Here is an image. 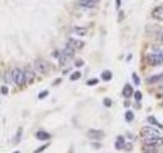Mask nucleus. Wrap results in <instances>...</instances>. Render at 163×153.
<instances>
[{"instance_id":"f257e3e1","label":"nucleus","mask_w":163,"mask_h":153,"mask_svg":"<svg viewBox=\"0 0 163 153\" xmlns=\"http://www.w3.org/2000/svg\"><path fill=\"white\" fill-rule=\"evenodd\" d=\"M141 137L142 138H154V137H162L161 135V132L156 129V128H153V127H150V126H144V127H142V129H141Z\"/></svg>"},{"instance_id":"f03ea898","label":"nucleus","mask_w":163,"mask_h":153,"mask_svg":"<svg viewBox=\"0 0 163 153\" xmlns=\"http://www.w3.org/2000/svg\"><path fill=\"white\" fill-rule=\"evenodd\" d=\"M11 79L13 82L18 86H24L27 83V79H25V74H24V70H22L20 68H15L14 70L11 72Z\"/></svg>"},{"instance_id":"7ed1b4c3","label":"nucleus","mask_w":163,"mask_h":153,"mask_svg":"<svg viewBox=\"0 0 163 153\" xmlns=\"http://www.w3.org/2000/svg\"><path fill=\"white\" fill-rule=\"evenodd\" d=\"M34 68L39 74H47L49 72V64L41 58H38L34 60Z\"/></svg>"},{"instance_id":"20e7f679","label":"nucleus","mask_w":163,"mask_h":153,"mask_svg":"<svg viewBox=\"0 0 163 153\" xmlns=\"http://www.w3.org/2000/svg\"><path fill=\"white\" fill-rule=\"evenodd\" d=\"M148 63L150 65H162L163 64V52H153L148 55Z\"/></svg>"},{"instance_id":"39448f33","label":"nucleus","mask_w":163,"mask_h":153,"mask_svg":"<svg viewBox=\"0 0 163 153\" xmlns=\"http://www.w3.org/2000/svg\"><path fill=\"white\" fill-rule=\"evenodd\" d=\"M143 143H144V147H148V148H157V147H161L162 144H163V139H162V137L144 138V139H143Z\"/></svg>"},{"instance_id":"423d86ee","label":"nucleus","mask_w":163,"mask_h":153,"mask_svg":"<svg viewBox=\"0 0 163 153\" xmlns=\"http://www.w3.org/2000/svg\"><path fill=\"white\" fill-rule=\"evenodd\" d=\"M88 137L90 139H102L104 137V132L100 129H89L88 131Z\"/></svg>"},{"instance_id":"0eeeda50","label":"nucleus","mask_w":163,"mask_h":153,"mask_svg":"<svg viewBox=\"0 0 163 153\" xmlns=\"http://www.w3.org/2000/svg\"><path fill=\"white\" fill-rule=\"evenodd\" d=\"M152 18L158 20V22H163V6H156L152 10Z\"/></svg>"},{"instance_id":"6e6552de","label":"nucleus","mask_w":163,"mask_h":153,"mask_svg":"<svg viewBox=\"0 0 163 153\" xmlns=\"http://www.w3.org/2000/svg\"><path fill=\"white\" fill-rule=\"evenodd\" d=\"M63 54H64L65 55V57L66 58H68V59H72L73 57H74V53H75V49L73 48V46L72 45H69V44H66L65 45V48L64 49H63V52H62Z\"/></svg>"},{"instance_id":"1a4fd4ad","label":"nucleus","mask_w":163,"mask_h":153,"mask_svg":"<svg viewBox=\"0 0 163 153\" xmlns=\"http://www.w3.org/2000/svg\"><path fill=\"white\" fill-rule=\"evenodd\" d=\"M94 1H92V0H79L78 1V5L82 6V8H87V9H90V8H94L95 6Z\"/></svg>"},{"instance_id":"9d476101","label":"nucleus","mask_w":163,"mask_h":153,"mask_svg":"<svg viewBox=\"0 0 163 153\" xmlns=\"http://www.w3.org/2000/svg\"><path fill=\"white\" fill-rule=\"evenodd\" d=\"M68 44L72 45L74 49H80V48H83V46H84V43H83V41L77 40V39H73V38H70V39L68 40Z\"/></svg>"},{"instance_id":"9b49d317","label":"nucleus","mask_w":163,"mask_h":153,"mask_svg":"<svg viewBox=\"0 0 163 153\" xmlns=\"http://www.w3.org/2000/svg\"><path fill=\"white\" fill-rule=\"evenodd\" d=\"M123 95H124V98H129V97H132L133 95V88H132V86L131 84H125L124 86V88H123Z\"/></svg>"},{"instance_id":"f8f14e48","label":"nucleus","mask_w":163,"mask_h":153,"mask_svg":"<svg viewBox=\"0 0 163 153\" xmlns=\"http://www.w3.org/2000/svg\"><path fill=\"white\" fill-rule=\"evenodd\" d=\"M24 74H25V79H27V82H31V80L34 79V72L31 70L30 67H25Z\"/></svg>"},{"instance_id":"ddd939ff","label":"nucleus","mask_w":163,"mask_h":153,"mask_svg":"<svg viewBox=\"0 0 163 153\" xmlns=\"http://www.w3.org/2000/svg\"><path fill=\"white\" fill-rule=\"evenodd\" d=\"M35 135L39 141H48V139L50 138V134L48 133V132H44V131H39Z\"/></svg>"},{"instance_id":"4468645a","label":"nucleus","mask_w":163,"mask_h":153,"mask_svg":"<svg viewBox=\"0 0 163 153\" xmlns=\"http://www.w3.org/2000/svg\"><path fill=\"white\" fill-rule=\"evenodd\" d=\"M163 79V74H156V75H152V76H149V78L147 79V82L149 84H156L158 83L160 80Z\"/></svg>"},{"instance_id":"2eb2a0df","label":"nucleus","mask_w":163,"mask_h":153,"mask_svg":"<svg viewBox=\"0 0 163 153\" xmlns=\"http://www.w3.org/2000/svg\"><path fill=\"white\" fill-rule=\"evenodd\" d=\"M73 32L77 34V35H80V36H84L87 34V29L85 28H82V27H75L73 29Z\"/></svg>"},{"instance_id":"dca6fc26","label":"nucleus","mask_w":163,"mask_h":153,"mask_svg":"<svg viewBox=\"0 0 163 153\" xmlns=\"http://www.w3.org/2000/svg\"><path fill=\"white\" fill-rule=\"evenodd\" d=\"M124 138L122 137V135H119L118 138H117V141H115V148L117 149H122V148L124 147Z\"/></svg>"},{"instance_id":"f3484780","label":"nucleus","mask_w":163,"mask_h":153,"mask_svg":"<svg viewBox=\"0 0 163 153\" xmlns=\"http://www.w3.org/2000/svg\"><path fill=\"white\" fill-rule=\"evenodd\" d=\"M112 72L111 70H104L102 73V79L104 80V82H109V80L112 79Z\"/></svg>"},{"instance_id":"a211bd4d","label":"nucleus","mask_w":163,"mask_h":153,"mask_svg":"<svg viewBox=\"0 0 163 153\" xmlns=\"http://www.w3.org/2000/svg\"><path fill=\"white\" fill-rule=\"evenodd\" d=\"M148 122H149V123H152L153 126H157V127H161V128H163V124H161V123L158 122L154 117H152V116L148 117Z\"/></svg>"},{"instance_id":"6ab92c4d","label":"nucleus","mask_w":163,"mask_h":153,"mask_svg":"<svg viewBox=\"0 0 163 153\" xmlns=\"http://www.w3.org/2000/svg\"><path fill=\"white\" fill-rule=\"evenodd\" d=\"M125 121L127 122H132L133 119H134V114H133V112H131V110H128V112H125Z\"/></svg>"},{"instance_id":"aec40b11","label":"nucleus","mask_w":163,"mask_h":153,"mask_svg":"<svg viewBox=\"0 0 163 153\" xmlns=\"http://www.w3.org/2000/svg\"><path fill=\"white\" fill-rule=\"evenodd\" d=\"M82 76V73L80 72H74V73L70 75V80H78L79 78Z\"/></svg>"},{"instance_id":"412c9836","label":"nucleus","mask_w":163,"mask_h":153,"mask_svg":"<svg viewBox=\"0 0 163 153\" xmlns=\"http://www.w3.org/2000/svg\"><path fill=\"white\" fill-rule=\"evenodd\" d=\"M143 153H158V151L156 148H148V147H144Z\"/></svg>"},{"instance_id":"4be33fe9","label":"nucleus","mask_w":163,"mask_h":153,"mask_svg":"<svg viewBox=\"0 0 163 153\" xmlns=\"http://www.w3.org/2000/svg\"><path fill=\"white\" fill-rule=\"evenodd\" d=\"M132 78H133V82L136 83V86H139V84H141V79L138 78V75H137L136 73L132 74Z\"/></svg>"},{"instance_id":"5701e85b","label":"nucleus","mask_w":163,"mask_h":153,"mask_svg":"<svg viewBox=\"0 0 163 153\" xmlns=\"http://www.w3.org/2000/svg\"><path fill=\"white\" fill-rule=\"evenodd\" d=\"M4 80H6L8 83H11L13 79H11V74L10 73H6L5 75H4Z\"/></svg>"},{"instance_id":"b1692460","label":"nucleus","mask_w":163,"mask_h":153,"mask_svg":"<svg viewBox=\"0 0 163 153\" xmlns=\"http://www.w3.org/2000/svg\"><path fill=\"white\" fill-rule=\"evenodd\" d=\"M133 94H134V98H136L137 102H139L142 99V93L141 92H136V93H133Z\"/></svg>"},{"instance_id":"393cba45","label":"nucleus","mask_w":163,"mask_h":153,"mask_svg":"<svg viewBox=\"0 0 163 153\" xmlns=\"http://www.w3.org/2000/svg\"><path fill=\"white\" fill-rule=\"evenodd\" d=\"M103 103H104V105H106V107H111V105H112V100L109 98H104Z\"/></svg>"},{"instance_id":"a878e982","label":"nucleus","mask_w":163,"mask_h":153,"mask_svg":"<svg viewBox=\"0 0 163 153\" xmlns=\"http://www.w3.org/2000/svg\"><path fill=\"white\" fill-rule=\"evenodd\" d=\"M98 83V79H90V80H88V86H95V84Z\"/></svg>"},{"instance_id":"bb28decb","label":"nucleus","mask_w":163,"mask_h":153,"mask_svg":"<svg viewBox=\"0 0 163 153\" xmlns=\"http://www.w3.org/2000/svg\"><path fill=\"white\" fill-rule=\"evenodd\" d=\"M48 94H49V93H48V91H43V92H41L40 94H39V99H43V98H45V97H47Z\"/></svg>"},{"instance_id":"cd10ccee","label":"nucleus","mask_w":163,"mask_h":153,"mask_svg":"<svg viewBox=\"0 0 163 153\" xmlns=\"http://www.w3.org/2000/svg\"><path fill=\"white\" fill-rule=\"evenodd\" d=\"M48 146H49V144H44V146H41L40 148H38V149H36L34 153H40V152H43V151H44V149H45V148H47Z\"/></svg>"},{"instance_id":"c85d7f7f","label":"nucleus","mask_w":163,"mask_h":153,"mask_svg":"<svg viewBox=\"0 0 163 153\" xmlns=\"http://www.w3.org/2000/svg\"><path fill=\"white\" fill-rule=\"evenodd\" d=\"M1 93H3V94H8V88H6L5 86L1 88Z\"/></svg>"},{"instance_id":"c756f323","label":"nucleus","mask_w":163,"mask_h":153,"mask_svg":"<svg viewBox=\"0 0 163 153\" xmlns=\"http://www.w3.org/2000/svg\"><path fill=\"white\" fill-rule=\"evenodd\" d=\"M20 137H22V129H19V133H18V138H16V142L20 141Z\"/></svg>"},{"instance_id":"7c9ffc66","label":"nucleus","mask_w":163,"mask_h":153,"mask_svg":"<svg viewBox=\"0 0 163 153\" xmlns=\"http://www.w3.org/2000/svg\"><path fill=\"white\" fill-rule=\"evenodd\" d=\"M75 65H77V67H82V65H83V60H77Z\"/></svg>"},{"instance_id":"2f4dec72","label":"nucleus","mask_w":163,"mask_h":153,"mask_svg":"<svg viewBox=\"0 0 163 153\" xmlns=\"http://www.w3.org/2000/svg\"><path fill=\"white\" fill-rule=\"evenodd\" d=\"M117 1V8H119L120 6V0H115Z\"/></svg>"},{"instance_id":"473e14b6","label":"nucleus","mask_w":163,"mask_h":153,"mask_svg":"<svg viewBox=\"0 0 163 153\" xmlns=\"http://www.w3.org/2000/svg\"><path fill=\"white\" fill-rule=\"evenodd\" d=\"M161 41H162V43H163V33L161 34Z\"/></svg>"},{"instance_id":"72a5a7b5","label":"nucleus","mask_w":163,"mask_h":153,"mask_svg":"<svg viewBox=\"0 0 163 153\" xmlns=\"http://www.w3.org/2000/svg\"><path fill=\"white\" fill-rule=\"evenodd\" d=\"M92 1H94V3H98V1H99V0H92Z\"/></svg>"},{"instance_id":"f704fd0d","label":"nucleus","mask_w":163,"mask_h":153,"mask_svg":"<svg viewBox=\"0 0 163 153\" xmlns=\"http://www.w3.org/2000/svg\"><path fill=\"white\" fill-rule=\"evenodd\" d=\"M14 153H19V152H14Z\"/></svg>"}]
</instances>
